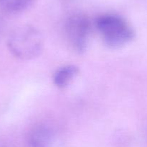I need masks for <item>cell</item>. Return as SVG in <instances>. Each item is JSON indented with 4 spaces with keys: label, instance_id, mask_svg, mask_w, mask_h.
<instances>
[{
    "label": "cell",
    "instance_id": "1",
    "mask_svg": "<svg viewBox=\"0 0 147 147\" xmlns=\"http://www.w3.org/2000/svg\"><path fill=\"white\" fill-rule=\"evenodd\" d=\"M43 37L37 29L31 25H21L10 34L8 47L14 56L30 60L40 54L43 48Z\"/></svg>",
    "mask_w": 147,
    "mask_h": 147
},
{
    "label": "cell",
    "instance_id": "4",
    "mask_svg": "<svg viewBox=\"0 0 147 147\" xmlns=\"http://www.w3.org/2000/svg\"><path fill=\"white\" fill-rule=\"evenodd\" d=\"M53 131L46 125L34 127L30 132L28 142L30 147H49L53 141Z\"/></svg>",
    "mask_w": 147,
    "mask_h": 147
},
{
    "label": "cell",
    "instance_id": "2",
    "mask_svg": "<svg viewBox=\"0 0 147 147\" xmlns=\"http://www.w3.org/2000/svg\"><path fill=\"white\" fill-rule=\"evenodd\" d=\"M96 26L104 42L110 47H121L129 43L134 37L133 28L119 16H100L96 20Z\"/></svg>",
    "mask_w": 147,
    "mask_h": 147
},
{
    "label": "cell",
    "instance_id": "3",
    "mask_svg": "<svg viewBox=\"0 0 147 147\" xmlns=\"http://www.w3.org/2000/svg\"><path fill=\"white\" fill-rule=\"evenodd\" d=\"M90 32L88 18L82 14H76L68 19L66 33L69 43L76 51L83 52L86 49Z\"/></svg>",
    "mask_w": 147,
    "mask_h": 147
},
{
    "label": "cell",
    "instance_id": "6",
    "mask_svg": "<svg viewBox=\"0 0 147 147\" xmlns=\"http://www.w3.org/2000/svg\"><path fill=\"white\" fill-rule=\"evenodd\" d=\"M34 0H0V7L10 12H17L27 9Z\"/></svg>",
    "mask_w": 147,
    "mask_h": 147
},
{
    "label": "cell",
    "instance_id": "5",
    "mask_svg": "<svg viewBox=\"0 0 147 147\" xmlns=\"http://www.w3.org/2000/svg\"><path fill=\"white\" fill-rule=\"evenodd\" d=\"M79 69L74 65H67L56 71L53 76L54 84L59 88H65L78 74Z\"/></svg>",
    "mask_w": 147,
    "mask_h": 147
}]
</instances>
